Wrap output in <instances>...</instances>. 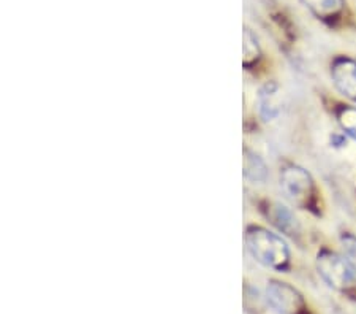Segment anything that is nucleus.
I'll use <instances>...</instances> for the list:
<instances>
[{"label": "nucleus", "instance_id": "f257e3e1", "mask_svg": "<svg viewBox=\"0 0 356 314\" xmlns=\"http://www.w3.org/2000/svg\"><path fill=\"white\" fill-rule=\"evenodd\" d=\"M245 248L257 262L274 270H282L290 262V249L282 237L263 227L247 228Z\"/></svg>", "mask_w": 356, "mask_h": 314}, {"label": "nucleus", "instance_id": "f03ea898", "mask_svg": "<svg viewBox=\"0 0 356 314\" xmlns=\"http://www.w3.org/2000/svg\"><path fill=\"white\" fill-rule=\"evenodd\" d=\"M317 270L323 281L336 290H348L356 283V270L342 254L321 251L317 256Z\"/></svg>", "mask_w": 356, "mask_h": 314}, {"label": "nucleus", "instance_id": "7ed1b4c3", "mask_svg": "<svg viewBox=\"0 0 356 314\" xmlns=\"http://www.w3.org/2000/svg\"><path fill=\"white\" fill-rule=\"evenodd\" d=\"M280 187L293 203L306 205L312 197L314 181L307 170L298 165H286L280 170Z\"/></svg>", "mask_w": 356, "mask_h": 314}, {"label": "nucleus", "instance_id": "20e7f679", "mask_svg": "<svg viewBox=\"0 0 356 314\" xmlns=\"http://www.w3.org/2000/svg\"><path fill=\"white\" fill-rule=\"evenodd\" d=\"M268 305L279 314H302L304 300L302 295L290 284L271 281L266 288Z\"/></svg>", "mask_w": 356, "mask_h": 314}, {"label": "nucleus", "instance_id": "39448f33", "mask_svg": "<svg viewBox=\"0 0 356 314\" xmlns=\"http://www.w3.org/2000/svg\"><path fill=\"white\" fill-rule=\"evenodd\" d=\"M331 79L350 100L356 102V61L348 57H339L331 67Z\"/></svg>", "mask_w": 356, "mask_h": 314}, {"label": "nucleus", "instance_id": "423d86ee", "mask_svg": "<svg viewBox=\"0 0 356 314\" xmlns=\"http://www.w3.org/2000/svg\"><path fill=\"white\" fill-rule=\"evenodd\" d=\"M258 110L265 121H273L282 111V104L279 97V86L275 83H268L261 88L258 95Z\"/></svg>", "mask_w": 356, "mask_h": 314}, {"label": "nucleus", "instance_id": "0eeeda50", "mask_svg": "<svg viewBox=\"0 0 356 314\" xmlns=\"http://www.w3.org/2000/svg\"><path fill=\"white\" fill-rule=\"evenodd\" d=\"M312 15L320 19H332L341 15L346 0H301Z\"/></svg>", "mask_w": 356, "mask_h": 314}, {"label": "nucleus", "instance_id": "6e6552de", "mask_svg": "<svg viewBox=\"0 0 356 314\" xmlns=\"http://www.w3.org/2000/svg\"><path fill=\"white\" fill-rule=\"evenodd\" d=\"M271 219L273 224L279 228L280 232L286 233V235H295V233L300 232V222L295 218V214L291 213L284 205L275 203L271 211Z\"/></svg>", "mask_w": 356, "mask_h": 314}, {"label": "nucleus", "instance_id": "1a4fd4ad", "mask_svg": "<svg viewBox=\"0 0 356 314\" xmlns=\"http://www.w3.org/2000/svg\"><path fill=\"white\" fill-rule=\"evenodd\" d=\"M244 176L252 182H265L268 178V167L263 159L250 151L244 154Z\"/></svg>", "mask_w": 356, "mask_h": 314}, {"label": "nucleus", "instance_id": "9d476101", "mask_svg": "<svg viewBox=\"0 0 356 314\" xmlns=\"http://www.w3.org/2000/svg\"><path fill=\"white\" fill-rule=\"evenodd\" d=\"M337 119L343 132H346L348 136H352L353 140H356V108L355 107L341 108L337 113Z\"/></svg>", "mask_w": 356, "mask_h": 314}, {"label": "nucleus", "instance_id": "9b49d317", "mask_svg": "<svg viewBox=\"0 0 356 314\" xmlns=\"http://www.w3.org/2000/svg\"><path fill=\"white\" fill-rule=\"evenodd\" d=\"M260 56V47H258V40L255 38L249 29L244 31V64H252Z\"/></svg>", "mask_w": 356, "mask_h": 314}, {"label": "nucleus", "instance_id": "f8f14e48", "mask_svg": "<svg viewBox=\"0 0 356 314\" xmlns=\"http://www.w3.org/2000/svg\"><path fill=\"white\" fill-rule=\"evenodd\" d=\"M341 254L356 270V237L343 235L341 238Z\"/></svg>", "mask_w": 356, "mask_h": 314}]
</instances>
